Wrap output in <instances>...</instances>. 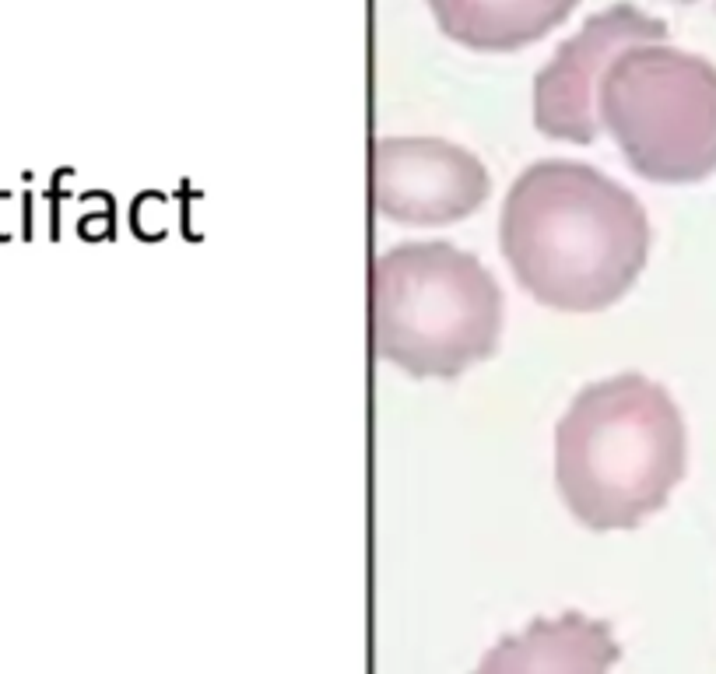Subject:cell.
Instances as JSON below:
<instances>
[{
    "mask_svg": "<svg viewBox=\"0 0 716 674\" xmlns=\"http://www.w3.org/2000/svg\"><path fill=\"white\" fill-rule=\"evenodd\" d=\"M369 320L383 362L418 380H453L499 348L502 288L446 239L397 243L373 260Z\"/></svg>",
    "mask_w": 716,
    "mask_h": 674,
    "instance_id": "obj_3",
    "label": "cell"
},
{
    "mask_svg": "<svg viewBox=\"0 0 716 674\" xmlns=\"http://www.w3.org/2000/svg\"><path fill=\"white\" fill-rule=\"evenodd\" d=\"M685 467V418L650 376L587 383L555 425V488L587 531L639 527L664 510Z\"/></svg>",
    "mask_w": 716,
    "mask_h": 674,
    "instance_id": "obj_2",
    "label": "cell"
},
{
    "mask_svg": "<svg viewBox=\"0 0 716 674\" xmlns=\"http://www.w3.org/2000/svg\"><path fill=\"white\" fill-rule=\"evenodd\" d=\"M667 25L639 11L629 0L597 11L580 32L559 43L555 57L534 74V127L552 141L594 144L601 134L597 123V88L608 64L636 43H664Z\"/></svg>",
    "mask_w": 716,
    "mask_h": 674,
    "instance_id": "obj_5",
    "label": "cell"
},
{
    "mask_svg": "<svg viewBox=\"0 0 716 674\" xmlns=\"http://www.w3.org/2000/svg\"><path fill=\"white\" fill-rule=\"evenodd\" d=\"M618 657L622 646L604 618L566 611L502 636L471 674H611Z\"/></svg>",
    "mask_w": 716,
    "mask_h": 674,
    "instance_id": "obj_7",
    "label": "cell"
},
{
    "mask_svg": "<svg viewBox=\"0 0 716 674\" xmlns=\"http://www.w3.org/2000/svg\"><path fill=\"white\" fill-rule=\"evenodd\" d=\"M597 123L643 180H706L716 173V67L671 43L629 46L601 78Z\"/></svg>",
    "mask_w": 716,
    "mask_h": 674,
    "instance_id": "obj_4",
    "label": "cell"
},
{
    "mask_svg": "<svg viewBox=\"0 0 716 674\" xmlns=\"http://www.w3.org/2000/svg\"><path fill=\"white\" fill-rule=\"evenodd\" d=\"M369 194L390 222L436 229L471 218L492 180L478 155L443 137H380L369 155Z\"/></svg>",
    "mask_w": 716,
    "mask_h": 674,
    "instance_id": "obj_6",
    "label": "cell"
},
{
    "mask_svg": "<svg viewBox=\"0 0 716 674\" xmlns=\"http://www.w3.org/2000/svg\"><path fill=\"white\" fill-rule=\"evenodd\" d=\"M499 253L534 302L555 313H601L643 274L650 218L597 165L537 158L502 197Z\"/></svg>",
    "mask_w": 716,
    "mask_h": 674,
    "instance_id": "obj_1",
    "label": "cell"
},
{
    "mask_svg": "<svg viewBox=\"0 0 716 674\" xmlns=\"http://www.w3.org/2000/svg\"><path fill=\"white\" fill-rule=\"evenodd\" d=\"M580 0H429L439 32L474 53H513L545 39Z\"/></svg>",
    "mask_w": 716,
    "mask_h": 674,
    "instance_id": "obj_8",
    "label": "cell"
}]
</instances>
